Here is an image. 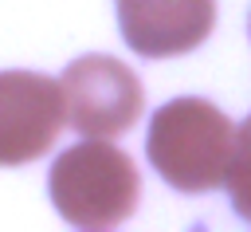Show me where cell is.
<instances>
[{"mask_svg":"<svg viewBox=\"0 0 251 232\" xmlns=\"http://www.w3.org/2000/svg\"><path fill=\"white\" fill-rule=\"evenodd\" d=\"M67 122L63 83L39 71H0V169L43 157Z\"/></svg>","mask_w":251,"mask_h":232,"instance_id":"obj_4","label":"cell"},{"mask_svg":"<svg viewBox=\"0 0 251 232\" xmlns=\"http://www.w3.org/2000/svg\"><path fill=\"white\" fill-rule=\"evenodd\" d=\"M118 28L141 59L188 55L216 28V0H118Z\"/></svg>","mask_w":251,"mask_h":232,"instance_id":"obj_5","label":"cell"},{"mask_svg":"<svg viewBox=\"0 0 251 232\" xmlns=\"http://www.w3.org/2000/svg\"><path fill=\"white\" fill-rule=\"evenodd\" d=\"M227 189H231V204L243 220H251V149H235V165L227 173Z\"/></svg>","mask_w":251,"mask_h":232,"instance_id":"obj_6","label":"cell"},{"mask_svg":"<svg viewBox=\"0 0 251 232\" xmlns=\"http://www.w3.org/2000/svg\"><path fill=\"white\" fill-rule=\"evenodd\" d=\"M239 130L208 98H173L165 102L145 134V153L161 181L180 193H212L227 185L235 165Z\"/></svg>","mask_w":251,"mask_h":232,"instance_id":"obj_1","label":"cell"},{"mask_svg":"<svg viewBox=\"0 0 251 232\" xmlns=\"http://www.w3.org/2000/svg\"><path fill=\"white\" fill-rule=\"evenodd\" d=\"M239 149H251V118L239 126Z\"/></svg>","mask_w":251,"mask_h":232,"instance_id":"obj_7","label":"cell"},{"mask_svg":"<svg viewBox=\"0 0 251 232\" xmlns=\"http://www.w3.org/2000/svg\"><path fill=\"white\" fill-rule=\"evenodd\" d=\"M55 212L75 228H114L133 216L141 173L129 153L106 138H86L63 149L47 177Z\"/></svg>","mask_w":251,"mask_h":232,"instance_id":"obj_2","label":"cell"},{"mask_svg":"<svg viewBox=\"0 0 251 232\" xmlns=\"http://www.w3.org/2000/svg\"><path fill=\"white\" fill-rule=\"evenodd\" d=\"M67 122L82 138H118L126 134L145 106L137 75L114 55H82L63 71Z\"/></svg>","mask_w":251,"mask_h":232,"instance_id":"obj_3","label":"cell"}]
</instances>
